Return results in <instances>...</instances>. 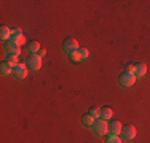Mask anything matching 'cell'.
I'll return each mask as SVG.
<instances>
[{
    "label": "cell",
    "mask_w": 150,
    "mask_h": 143,
    "mask_svg": "<svg viewBox=\"0 0 150 143\" xmlns=\"http://www.w3.org/2000/svg\"><path fill=\"white\" fill-rule=\"evenodd\" d=\"M93 134L94 135H98V137H102V135H105V134H109V124H107V121L104 119H96L94 123H93Z\"/></svg>",
    "instance_id": "cell-1"
},
{
    "label": "cell",
    "mask_w": 150,
    "mask_h": 143,
    "mask_svg": "<svg viewBox=\"0 0 150 143\" xmlns=\"http://www.w3.org/2000/svg\"><path fill=\"white\" fill-rule=\"evenodd\" d=\"M11 40L16 41L18 45H24V41H26V37H24L23 32L19 30V27H13V29H11Z\"/></svg>",
    "instance_id": "cell-9"
},
{
    "label": "cell",
    "mask_w": 150,
    "mask_h": 143,
    "mask_svg": "<svg viewBox=\"0 0 150 143\" xmlns=\"http://www.w3.org/2000/svg\"><path fill=\"white\" fill-rule=\"evenodd\" d=\"M40 43L38 41H32L30 45H29V51H30V54H37L38 51H40Z\"/></svg>",
    "instance_id": "cell-15"
},
{
    "label": "cell",
    "mask_w": 150,
    "mask_h": 143,
    "mask_svg": "<svg viewBox=\"0 0 150 143\" xmlns=\"http://www.w3.org/2000/svg\"><path fill=\"white\" fill-rule=\"evenodd\" d=\"M147 73V65L145 64H136V69H134V75L137 78H141V76H144V75Z\"/></svg>",
    "instance_id": "cell-13"
},
{
    "label": "cell",
    "mask_w": 150,
    "mask_h": 143,
    "mask_svg": "<svg viewBox=\"0 0 150 143\" xmlns=\"http://www.w3.org/2000/svg\"><path fill=\"white\" fill-rule=\"evenodd\" d=\"M69 60H70V62H80V60H81L80 53H78V51L70 53V54H69Z\"/></svg>",
    "instance_id": "cell-18"
},
{
    "label": "cell",
    "mask_w": 150,
    "mask_h": 143,
    "mask_svg": "<svg viewBox=\"0 0 150 143\" xmlns=\"http://www.w3.org/2000/svg\"><path fill=\"white\" fill-rule=\"evenodd\" d=\"M8 60L10 64H11V65H18V64H19V59H18V56H8Z\"/></svg>",
    "instance_id": "cell-20"
},
{
    "label": "cell",
    "mask_w": 150,
    "mask_h": 143,
    "mask_svg": "<svg viewBox=\"0 0 150 143\" xmlns=\"http://www.w3.org/2000/svg\"><path fill=\"white\" fill-rule=\"evenodd\" d=\"M78 48H80V46H78V41L75 40V38H66V40L62 41V49L67 56L74 51H78Z\"/></svg>",
    "instance_id": "cell-3"
},
{
    "label": "cell",
    "mask_w": 150,
    "mask_h": 143,
    "mask_svg": "<svg viewBox=\"0 0 150 143\" xmlns=\"http://www.w3.org/2000/svg\"><path fill=\"white\" fill-rule=\"evenodd\" d=\"M112 118H113V110L109 108V107H102L101 108V119L112 121Z\"/></svg>",
    "instance_id": "cell-11"
},
{
    "label": "cell",
    "mask_w": 150,
    "mask_h": 143,
    "mask_svg": "<svg viewBox=\"0 0 150 143\" xmlns=\"http://www.w3.org/2000/svg\"><path fill=\"white\" fill-rule=\"evenodd\" d=\"M6 53H8V56H18L19 57L21 54V45H18L16 41L10 40L6 43Z\"/></svg>",
    "instance_id": "cell-7"
},
{
    "label": "cell",
    "mask_w": 150,
    "mask_h": 143,
    "mask_svg": "<svg viewBox=\"0 0 150 143\" xmlns=\"http://www.w3.org/2000/svg\"><path fill=\"white\" fill-rule=\"evenodd\" d=\"M90 114L94 118V119H99V118H101V110H99L98 107H91V108H90Z\"/></svg>",
    "instance_id": "cell-17"
},
{
    "label": "cell",
    "mask_w": 150,
    "mask_h": 143,
    "mask_svg": "<svg viewBox=\"0 0 150 143\" xmlns=\"http://www.w3.org/2000/svg\"><path fill=\"white\" fill-rule=\"evenodd\" d=\"M134 69H136V64H129V65H126V72H128V73H134Z\"/></svg>",
    "instance_id": "cell-21"
},
{
    "label": "cell",
    "mask_w": 150,
    "mask_h": 143,
    "mask_svg": "<svg viewBox=\"0 0 150 143\" xmlns=\"http://www.w3.org/2000/svg\"><path fill=\"white\" fill-rule=\"evenodd\" d=\"M136 134H137V130H136V127L133 126V124H126V126L121 129V137H123V140H126V142L134 140Z\"/></svg>",
    "instance_id": "cell-4"
},
{
    "label": "cell",
    "mask_w": 150,
    "mask_h": 143,
    "mask_svg": "<svg viewBox=\"0 0 150 143\" xmlns=\"http://www.w3.org/2000/svg\"><path fill=\"white\" fill-rule=\"evenodd\" d=\"M26 65H27V69H30V70H34V72L40 70V69H42V57H38L37 54L29 56V59H27Z\"/></svg>",
    "instance_id": "cell-5"
},
{
    "label": "cell",
    "mask_w": 150,
    "mask_h": 143,
    "mask_svg": "<svg viewBox=\"0 0 150 143\" xmlns=\"http://www.w3.org/2000/svg\"><path fill=\"white\" fill-rule=\"evenodd\" d=\"M94 121H96V119H94V118L91 116L90 113H88V114H83V116H81V123H83V126H86V127H88V126L91 127Z\"/></svg>",
    "instance_id": "cell-14"
},
{
    "label": "cell",
    "mask_w": 150,
    "mask_h": 143,
    "mask_svg": "<svg viewBox=\"0 0 150 143\" xmlns=\"http://www.w3.org/2000/svg\"><path fill=\"white\" fill-rule=\"evenodd\" d=\"M78 53H80V57H81V60L88 59V56H90V51H88L86 48H78Z\"/></svg>",
    "instance_id": "cell-19"
},
{
    "label": "cell",
    "mask_w": 150,
    "mask_h": 143,
    "mask_svg": "<svg viewBox=\"0 0 150 143\" xmlns=\"http://www.w3.org/2000/svg\"><path fill=\"white\" fill-rule=\"evenodd\" d=\"M104 143H123V138H120L118 135H109Z\"/></svg>",
    "instance_id": "cell-16"
},
{
    "label": "cell",
    "mask_w": 150,
    "mask_h": 143,
    "mask_svg": "<svg viewBox=\"0 0 150 143\" xmlns=\"http://www.w3.org/2000/svg\"><path fill=\"white\" fill-rule=\"evenodd\" d=\"M13 70H15V65H11L8 60L2 62V65H0V72H2V75H13Z\"/></svg>",
    "instance_id": "cell-12"
},
{
    "label": "cell",
    "mask_w": 150,
    "mask_h": 143,
    "mask_svg": "<svg viewBox=\"0 0 150 143\" xmlns=\"http://www.w3.org/2000/svg\"><path fill=\"white\" fill-rule=\"evenodd\" d=\"M27 65L23 62H19L18 65H15V70H13V76L16 78V80H24V78L27 76Z\"/></svg>",
    "instance_id": "cell-6"
},
{
    "label": "cell",
    "mask_w": 150,
    "mask_h": 143,
    "mask_svg": "<svg viewBox=\"0 0 150 143\" xmlns=\"http://www.w3.org/2000/svg\"><path fill=\"white\" fill-rule=\"evenodd\" d=\"M136 80H137V76H136L134 73H128V72H123V73L120 75V78H118L120 84L123 86V88H129V86H133L136 83Z\"/></svg>",
    "instance_id": "cell-2"
},
{
    "label": "cell",
    "mask_w": 150,
    "mask_h": 143,
    "mask_svg": "<svg viewBox=\"0 0 150 143\" xmlns=\"http://www.w3.org/2000/svg\"><path fill=\"white\" fill-rule=\"evenodd\" d=\"M45 54H46V51H45V49H43V48H42V49H40V51H38V53H37V56H38V57H43Z\"/></svg>",
    "instance_id": "cell-22"
},
{
    "label": "cell",
    "mask_w": 150,
    "mask_h": 143,
    "mask_svg": "<svg viewBox=\"0 0 150 143\" xmlns=\"http://www.w3.org/2000/svg\"><path fill=\"white\" fill-rule=\"evenodd\" d=\"M121 129H123V126H121V123L120 121H117V119H112L109 123V134L110 135H121Z\"/></svg>",
    "instance_id": "cell-8"
},
{
    "label": "cell",
    "mask_w": 150,
    "mask_h": 143,
    "mask_svg": "<svg viewBox=\"0 0 150 143\" xmlns=\"http://www.w3.org/2000/svg\"><path fill=\"white\" fill-rule=\"evenodd\" d=\"M0 40L6 41V40H11V29L8 26H2L0 27Z\"/></svg>",
    "instance_id": "cell-10"
}]
</instances>
